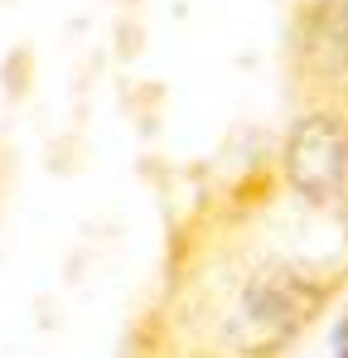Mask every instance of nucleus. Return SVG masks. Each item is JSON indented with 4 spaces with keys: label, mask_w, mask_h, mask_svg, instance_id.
I'll list each match as a JSON object with an SVG mask.
<instances>
[{
    "label": "nucleus",
    "mask_w": 348,
    "mask_h": 358,
    "mask_svg": "<svg viewBox=\"0 0 348 358\" xmlns=\"http://www.w3.org/2000/svg\"><path fill=\"white\" fill-rule=\"evenodd\" d=\"M348 271H324L286 257H266L232 300V320L223 329V349L232 358H276L290 349L329 305L344 296Z\"/></svg>",
    "instance_id": "obj_1"
},
{
    "label": "nucleus",
    "mask_w": 348,
    "mask_h": 358,
    "mask_svg": "<svg viewBox=\"0 0 348 358\" xmlns=\"http://www.w3.org/2000/svg\"><path fill=\"white\" fill-rule=\"evenodd\" d=\"M281 189L295 194L314 213L348 208V107L344 102H310L290 117L276 150Z\"/></svg>",
    "instance_id": "obj_2"
},
{
    "label": "nucleus",
    "mask_w": 348,
    "mask_h": 358,
    "mask_svg": "<svg viewBox=\"0 0 348 358\" xmlns=\"http://www.w3.org/2000/svg\"><path fill=\"white\" fill-rule=\"evenodd\" d=\"M290 73L314 102H348V0H300L290 15Z\"/></svg>",
    "instance_id": "obj_3"
},
{
    "label": "nucleus",
    "mask_w": 348,
    "mask_h": 358,
    "mask_svg": "<svg viewBox=\"0 0 348 358\" xmlns=\"http://www.w3.org/2000/svg\"><path fill=\"white\" fill-rule=\"evenodd\" d=\"M329 339H334V354H339V349L348 344V310L339 315V320H334V334H329Z\"/></svg>",
    "instance_id": "obj_4"
},
{
    "label": "nucleus",
    "mask_w": 348,
    "mask_h": 358,
    "mask_svg": "<svg viewBox=\"0 0 348 358\" xmlns=\"http://www.w3.org/2000/svg\"><path fill=\"white\" fill-rule=\"evenodd\" d=\"M339 358H348V344H344V349H339Z\"/></svg>",
    "instance_id": "obj_5"
},
{
    "label": "nucleus",
    "mask_w": 348,
    "mask_h": 358,
    "mask_svg": "<svg viewBox=\"0 0 348 358\" xmlns=\"http://www.w3.org/2000/svg\"><path fill=\"white\" fill-rule=\"evenodd\" d=\"M344 107H348V102H344Z\"/></svg>",
    "instance_id": "obj_6"
}]
</instances>
